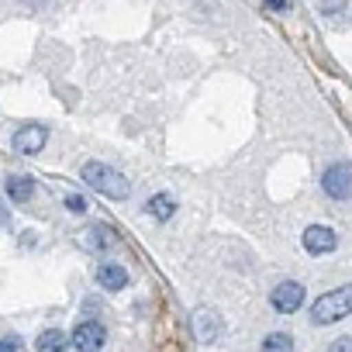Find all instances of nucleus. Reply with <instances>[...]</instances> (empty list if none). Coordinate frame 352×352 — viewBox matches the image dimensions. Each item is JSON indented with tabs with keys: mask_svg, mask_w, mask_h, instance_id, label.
Returning a JSON list of instances; mask_svg holds the SVG:
<instances>
[{
	"mask_svg": "<svg viewBox=\"0 0 352 352\" xmlns=\"http://www.w3.org/2000/svg\"><path fill=\"white\" fill-rule=\"evenodd\" d=\"M80 176H83L87 187H94L97 194H104V197H111V201H124V197L131 194L128 180H124L114 166H107V162H87Z\"/></svg>",
	"mask_w": 352,
	"mask_h": 352,
	"instance_id": "f257e3e1",
	"label": "nucleus"
},
{
	"mask_svg": "<svg viewBox=\"0 0 352 352\" xmlns=\"http://www.w3.org/2000/svg\"><path fill=\"white\" fill-rule=\"evenodd\" d=\"M345 314H352V283L349 287H338V290H328L311 307V321L314 324H331V321H338Z\"/></svg>",
	"mask_w": 352,
	"mask_h": 352,
	"instance_id": "f03ea898",
	"label": "nucleus"
},
{
	"mask_svg": "<svg viewBox=\"0 0 352 352\" xmlns=\"http://www.w3.org/2000/svg\"><path fill=\"white\" fill-rule=\"evenodd\" d=\"M321 187L331 201H349L352 197V166H345V162L328 166L321 176Z\"/></svg>",
	"mask_w": 352,
	"mask_h": 352,
	"instance_id": "7ed1b4c3",
	"label": "nucleus"
},
{
	"mask_svg": "<svg viewBox=\"0 0 352 352\" xmlns=\"http://www.w3.org/2000/svg\"><path fill=\"white\" fill-rule=\"evenodd\" d=\"M270 304H273L280 314H294V311L304 304V287H300L297 280H287V283L273 287V294H270Z\"/></svg>",
	"mask_w": 352,
	"mask_h": 352,
	"instance_id": "20e7f679",
	"label": "nucleus"
},
{
	"mask_svg": "<svg viewBox=\"0 0 352 352\" xmlns=\"http://www.w3.org/2000/svg\"><path fill=\"white\" fill-rule=\"evenodd\" d=\"M69 342H73L80 352H97V349L107 342V331H104L100 321H83V324H76V331L69 335Z\"/></svg>",
	"mask_w": 352,
	"mask_h": 352,
	"instance_id": "39448f33",
	"label": "nucleus"
},
{
	"mask_svg": "<svg viewBox=\"0 0 352 352\" xmlns=\"http://www.w3.org/2000/svg\"><path fill=\"white\" fill-rule=\"evenodd\" d=\"M338 245V235L328 228V225H311L307 232H304V249L311 252V256H324V252H331Z\"/></svg>",
	"mask_w": 352,
	"mask_h": 352,
	"instance_id": "423d86ee",
	"label": "nucleus"
},
{
	"mask_svg": "<svg viewBox=\"0 0 352 352\" xmlns=\"http://www.w3.org/2000/svg\"><path fill=\"white\" fill-rule=\"evenodd\" d=\"M45 138H49V131H45V124H25V128H18L14 131V148L18 152H25V155H32V152H38L42 145H45Z\"/></svg>",
	"mask_w": 352,
	"mask_h": 352,
	"instance_id": "0eeeda50",
	"label": "nucleus"
},
{
	"mask_svg": "<svg viewBox=\"0 0 352 352\" xmlns=\"http://www.w3.org/2000/svg\"><path fill=\"white\" fill-rule=\"evenodd\" d=\"M80 245H83V249H111V245H118V235H114L107 225H90V228L80 235Z\"/></svg>",
	"mask_w": 352,
	"mask_h": 352,
	"instance_id": "6e6552de",
	"label": "nucleus"
},
{
	"mask_svg": "<svg viewBox=\"0 0 352 352\" xmlns=\"http://www.w3.org/2000/svg\"><path fill=\"white\" fill-rule=\"evenodd\" d=\"M97 283H100L104 290H121V287L128 283V270H124L121 263H100V266H97Z\"/></svg>",
	"mask_w": 352,
	"mask_h": 352,
	"instance_id": "1a4fd4ad",
	"label": "nucleus"
},
{
	"mask_svg": "<svg viewBox=\"0 0 352 352\" xmlns=\"http://www.w3.org/2000/svg\"><path fill=\"white\" fill-rule=\"evenodd\" d=\"M194 331H197L201 342H218V338H221V321H218V314L197 311V314H194Z\"/></svg>",
	"mask_w": 352,
	"mask_h": 352,
	"instance_id": "9d476101",
	"label": "nucleus"
},
{
	"mask_svg": "<svg viewBox=\"0 0 352 352\" xmlns=\"http://www.w3.org/2000/svg\"><path fill=\"white\" fill-rule=\"evenodd\" d=\"M32 194H35V180H32V176H21V173L8 176V197L14 204H25Z\"/></svg>",
	"mask_w": 352,
	"mask_h": 352,
	"instance_id": "9b49d317",
	"label": "nucleus"
},
{
	"mask_svg": "<svg viewBox=\"0 0 352 352\" xmlns=\"http://www.w3.org/2000/svg\"><path fill=\"white\" fill-rule=\"evenodd\" d=\"M66 331H59V328H49V331H42L38 335V342H35V352H66Z\"/></svg>",
	"mask_w": 352,
	"mask_h": 352,
	"instance_id": "f8f14e48",
	"label": "nucleus"
},
{
	"mask_svg": "<svg viewBox=\"0 0 352 352\" xmlns=\"http://www.w3.org/2000/svg\"><path fill=\"white\" fill-rule=\"evenodd\" d=\"M155 221H169L173 218V211H176V201L169 197V194H155L152 201H148V208H145Z\"/></svg>",
	"mask_w": 352,
	"mask_h": 352,
	"instance_id": "ddd939ff",
	"label": "nucleus"
},
{
	"mask_svg": "<svg viewBox=\"0 0 352 352\" xmlns=\"http://www.w3.org/2000/svg\"><path fill=\"white\" fill-rule=\"evenodd\" d=\"M263 352H294V338L283 335V331H273V335H266Z\"/></svg>",
	"mask_w": 352,
	"mask_h": 352,
	"instance_id": "4468645a",
	"label": "nucleus"
},
{
	"mask_svg": "<svg viewBox=\"0 0 352 352\" xmlns=\"http://www.w3.org/2000/svg\"><path fill=\"white\" fill-rule=\"evenodd\" d=\"M66 208H69L73 214H83V211H87V201H83L80 194H69V197H66Z\"/></svg>",
	"mask_w": 352,
	"mask_h": 352,
	"instance_id": "2eb2a0df",
	"label": "nucleus"
},
{
	"mask_svg": "<svg viewBox=\"0 0 352 352\" xmlns=\"http://www.w3.org/2000/svg\"><path fill=\"white\" fill-rule=\"evenodd\" d=\"M328 352H352V338H349V335H342V338H335V342L328 345Z\"/></svg>",
	"mask_w": 352,
	"mask_h": 352,
	"instance_id": "dca6fc26",
	"label": "nucleus"
},
{
	"mask_svg": "<svg viewBox=\"0 0 352 352\" xmlns=\"http://www.w3.org/2000/svg\"><path fill=\"white\" fill-rule=\"evenodd\" d=\"M0 352H18V338H0Z\"/></svg>",
	"mask_w": 352,
	"mask_h": 352,
	"instance_id": "f3484780",
	"label": "nucleus"
},
{
	"mask_svg": "<svg viewBox=\"0 0 352 352\" xmlns=\"http://www.w3.org/2000/svg\"><path fill=\"white\" fill-rule=\"evenodd\" d=\"M266 4H270L273 11H287V0H266Z\"/></svg>",
	"mask_w": 352,
	"mask_h": 352,
	"instance_id": "a211bd4d",
	"label": "nucleus"
},
{
	"mask_svg": "<svg viewBox=\"0 0 352 352\" xmlns=\"http://www.w3.org/2000/svg\"><path fill=\"white\" fill-rule=\"evenodd\" d=\"M0 221H4V211H0Z\"/></svg>",
	"mask_w": 352,
	"mask_h": 352,
	"instance_id": "6ab92c4d",
	"label": "nucleus"
}]
</instances>
